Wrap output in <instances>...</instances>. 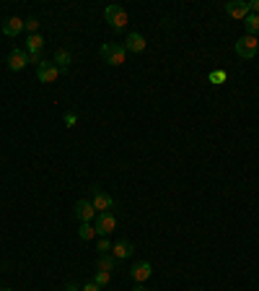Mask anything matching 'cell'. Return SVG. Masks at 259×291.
Returning <instances> with one entry per match:
<instances>
[{"label": "cell", "instance_id": "52a82bcc", "mask_svg": "<svg viewBox=\"0 0 259 291\" xmlns=\"http://www.w3.org/2000/svg\"><path fill=\"white\" fill-rule=\"evenodd\" d=\"M145 45H148L145 36H143V34H138V31H130V36L124 39V50H127V52H143V50H145Z\"/></svg>", "mask_w": 259, "mask_h": 291}, {"label": "cell", "instance_id": "9a60e30c", "mask_svg": "<svg viewBox=\"0 0 259 291\" xmlns=\"http://www.w3.org/2000/svg\"><path fill=\"white\" fill-rule=\"evenodd\" d=\"M41 47H45V39H41L39 34L26 36V52H41Z\"/></svg>", "mask_w": 259, "mask_h": 291}, {"label": "cell", "instance_id": "4fadbf2b", "mask_svg": "<svg viewBox=\"0 0 259 291\" xmlns=\"http://www.w3.org/2000/svg\"><path fill=\"white\" fill-rule=\"evenodd\" d=\"M112 255H114L117 260H122V258H130V255H133V244H130L127 239H119L117 244H112Z\"/></svg>", "mask_w": 259, "mask_h": 291}, {"label": "cell", "instance_id": "d6986e66", "mask_svg": "<svg viewBox=\"0 0 259 291\" xmlns=\"http://www.w3.org/2000/svg\"><path fill=\"white\" fill-rule=\"evenodd\" d=\"M109 281H112V273H106V270H99V273H96V278H94V283H96V286H106Z\"/></svg>", "mask_w": 259, "mask_h": 291}, {"label": "cell", "instance_id": "ffe728a7", "mask_svg": "<svg viewBox=\"0 0 259 291\" xmlns=\"http://www.w3.org/2000/svg\"><path fill=\"white\" fill-rule=\"evenodd\" d=\"M24 26H26V31L36 34V29H39V21H36V18H26V21H24Z\"/></svg>", "mask_w": 259, "mask_h": 291}, {"label": "cell", "instance_id": "484cf974", "mask_svg": "<svg viewBox=\"0 0 259 291\" xmlns=\"http://www.w3.org/2000/svg\"><path fill=\"white\" fill-rule=\"evenodd\" d=\"M65 291H80V288H78L75 283H68V286H65Z\"/></svg>", "mask_w": 259, "mask_h": 291}, {"label": "cell", "instance_id": "5bb4252c", "mask_svg": "<svg viewBox=\"0 0 259 291\" xmlns=\"http://www.w3.org/2000/svg\"><path fill=\"white\" fill-rule=\"evenodd\" d=\"M55 65H57V70L62 73V70H68L70 68V63H73V57H70V52L68 50H57L55 52V60H52Z\"/></svg>", "mask_w": 259, "mask_h": 291}, {"label": "cell", "instance_id": "ba28073f", "mask_svg": "<svg viewBox=\"0 0 259 291\" xmlns=\"http://www.w3.org/2000/svg\"><path fill=\"white\" fill-rule=\"evenodd\" d=\"M91 203H94V208H96V214H106L109 208H112V203H114V200H112L104 190L94 187V200H91Z\"/></svg>", "mask_w": 259, "mask_h": 291}, {"label": "cell", "instance_id": "7402d4cb", "mask_svg": "<svg viewBox=\"0 0 259 291\" xmlns=\"http://www.w3.org/2000/svg\"><path fill=\"white\" fill-rule=\"evenodd\" d=\"M210 81H212V83H223V81H226V73H223V70H215V73H210Z\"/></svg>", "mask_w": 259, "mask_h": 291}, {"label": "cell", "instance_id": "8992f818", "mask_svg": "<svg viewBox=\"0 0 259 291\" xmlns=\"http://www.w3.org/2000/svg\"><path fill=\"white\" fill-rule=\"evenodd\" d=\"M57 75H60V70H57L55 63H41V65H36V78H39L41 83H55Z\"/></svg>", "mask_w": 259, "mask_h": 291}, {"label": "cell", "instance_id": "e0dca14e", "mask_svg": "<svg viewBox=\"0 0 259 291\" xmlns=\"http://www.w3.org/2000/svg\"><path fill=\"white\" fill-rule=\"evenodd\" d=\"M78 237H80L83 242H91V239L96 237V229H94V224H80V229H78Z\"/></svg>", "mask_w": 259, "mask_h": 291}, {"label": "cell", "instance_id": "3957f363", "mask_svg": "<svg viewBox=\"0 0 259 291\" xmlns=\"http://www.w3.org/2000/svg\"><path fill=\"white\" fill-rule=\"evenodd\" d=\"M101 60L104 63H109V65H124V60H127V50H124V45H104L101 47Z\"/></svg>", "mask_w": 259, "mask_h": 291}, {"label": "cell", "instance_id": "603a6c76", "mask_svg": "<svg viewBox=\"0 0 259 291\" xmlns=\"http://www.w3.org/2000/svg\"><path fill=\"white\" fill-rule=\"evenodd\" d=\"M109 249H112V244H109V239H106V237H104V239H99V253H101V255H106V253H109Z\"/></svg>", "mask_w": 259, "mask_h": 291}, {"label": "cell", "instance_id": "d4e9b609", "mask_svg": "<svg viewBox=\"0 0 259 291\" xmlns=\"http://www.w3.org/2000/svg\"><path fill=\"white\" fill-rule=\"evenodd\" d=\"M249 8H251V13H256V16H259V0H251Z\"/></svg>", "mask_w": 259, "mask_h": 291}, {"label": "cell", "instance_id": "7c38bea8", "mask_svg": "<svg viewBox=\"0 0 259 291\" xmlns=\"http://www.w3.org/2000/svg\"><path fill=\"white\" fill-rule=\"evenodd\" d=\"M26 63H29V60H26V50H18V47L11 50V55H8V68H11V70H24Z\"/></svg>", "mask_w": 259, "mask_h": 291}, {"label": "cell", "instance_id": "2e32d148", "mask_svg": "<svg viewBox=\"0 0 259 291\" xmlns=\"http://www.w3.org/2000/svg\"><path fill=\"white\" fill-rule=\"evenodd\" d=\"M244 26H246V34L256 36V34H259V16H256V13H249V16L244 18Z\"/></svg>", "mask_w": 259, "mask_h": 291}, {"label": "cell", "instance_id": "4316f807", "mask_svg": "<svg viewBox=\"0 0 259 291\" xmlns=\"http://www.w3.org/2000/svg\"><path fill=\"white\" fill-rule=\"evenodd\" d=\"M133 291H148V288H145V286H143V283H138V286H135V288H133Z\"/></svg>", "mask_w": 259, "mask_h": 291}, {"label": "cell", "instance_id": "7a4b0ae2", "mask_svg": "<svg viewBox=\"0 0 259 291\" xmlns=\"http://www.w3.org/2000/svg\"><path fill=\"white\" fill-rule=\"evenodd\" d=\"M104 18H106V24H109L112 29H117V31H122V29L127 26V21H130V16H127V11H124L122 6H106V8H104Z\"/></svg>", "mask_w": 259, "mask_h": 291}, {"label": "cell", "instance_id": "9c48e42d", "mask_svg": "<svg viewBox=\"0 0 259 291\" xmlns=\"http://www.w3.org/2000/svg\"><path fill=\"white\" fill-rule=\"evenodd\" d=\"M150 273H153L150 263H135L133 268H130V278H133L135 283H143V281H148V278H150Z\"/></svg>", "mask_w": 259, "mask_h": 291}, {"label": "cell", "instance_id": "30bf717a", "mask_svg": "<svg viewBox=\"0 0 259 291\" xmlns=\"http://www.w3.org/2000/svg\"><path fill=\"white\" fill-rule=\"evenodd\" d=\"M226 13L231 18H246L251 13V8H249V3H239V0L233 3V0H231V3H226Z\"/></svg>", "mask_w": 259, "mask_h": 291}, {"label": "cell", "instance_id": "44dd1931", "mask_svg": "<svg viewBox=\"0 0 259 291\" xmlns=\"http://www.w3.org/2000/svg\"><path fill=\"white\" fill-rule=\"evenodd\" d=\"M26 60H29V63H36V65L45 63V60H41V52H26Z\"/></svg>", "mask_w": 259, "mask_h": 291}, {"label": "cell", "instance_id": "6da1fadb", "mask_svg": "<svg viewBox=\"0 0 259 291\" xmlns=\"http://www.w3.org/2000/svg\"><path fill=\"white\" fill-rule=\"evenodd\" d=\"M233 50H236V55H239V57L251 60V57L259 52V39H256V36H251V34H244L241 39H236Z\"/></svg>", "mask_w": 259, "mask_h": 291}, {"label": "cell", "instance_id": "ac0fdd59", "mask_svg": "<svg viewBox=\"0 0 259 291\" xmlns=\"http://www.w3.org/2000/svg\"><path fill=\"white\" fill-rule=\"evenodd\" d=\"M114 265H117V258H114V255H101V258H99V270L112 273V270H114Z\"/></svg>", "mask_w": 259, "mask_h": 291}, {"label": "cell", "instance_id": "8fae6325", "mask_svg": "<svg viewBox=\"0 0 259 291\" xmlns=\"http://www.w3.org/2000/svg\"><path fill=\"white\" fill-rule=\"evenodd\" d=\"M21 31H24V18L11 16V18L3 21V34H6V36H18Z\"/></svg>", "mask_w": 259, "mask_h": 291}, {"label": "cell", "instance_id": "5b68a950", "mask_svg": "<svg viewBox=\"0 0 259 291\" xmlns=\"http://www.w3.org/2000/svg\"><path fill=\"white\" fill-rule=\"evenodd\" d=\"M114 226H117V219L106 211V214H96V224H94V229H96V234L99 237H106V234H112L114 231Z\"/></svg>", "mask_w": 259, "mask_h": 291}, {"label": "cell", "instance_id": "277c9868", "mask_svg": "<svg viewBox=\"0 0 259 291\" xmlns=\"http://www.w3.org/2000/svg\"><path fill=\"white\" fill-rule=\"evenodd\" d=\"M75 219H78L80 224H91V221L96 219L94 203H91V200H78V203H75Z\"/></svg>", "mask_w": 259, "mask_h": 291}, {"label": "cell", "instance_id": "cb8c5ba5", "mask_svg": "<svg viewBox=\"0 0 259 291\" xmlns=\"http://www.w3.org/2000/svg\"><path fill=\"white\" fill-rule=\"evenodd\" d=\"M80 291H101V286H96L94 281H89V283H85V286H83Z\"/></svg>", "mask_w": 259, "mask_h": 291}]
</instances>
